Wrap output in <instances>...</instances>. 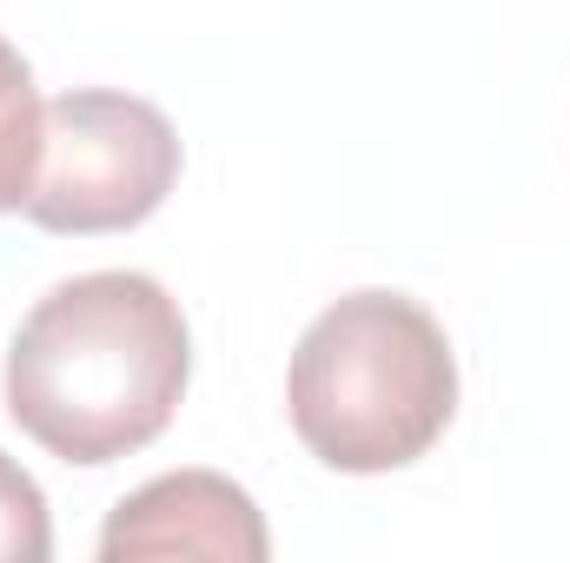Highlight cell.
<instances>
[{
    "label": "cell",
    "mask_w": 570,
    "mask_h": 563,
    "mask_svg": "<svg viewBox=\"0 0 570 563\" xmlns=\"http://www.w3.org/2000/svg\"><path fill=\"white\" fill-rule=\"evenodd\" d=\"M285 412L325 471H405L458 418L451 338L405 292H345L305 325L285 372Z\"/></svg>",
    "instance_id": "2"
},
{
    "label": "cell",
    "mask_w": 570,
    "mask_h": 563,
    "mask_svg": "<svg viewBox=\"0 0 570 563\" xmlns=\"http://www.w3.org/2000/svg\"><path fill=\"white\" fill-rule=\"evenodd\" d=\"M146 557H213V563H266L273 537L246 484L219 471H166L127 491L100 531V563Z\"/></svg>",
    "instance_id": "4"
},
{
    "label": "cell",
    "mask_w": 570,
    "mask_h": 563,
    "mask_svg": "<svg viewBox=\"0 0 570 563\" xmlns=\"http://www.w3.org/2000/svg\"><path fill=\"white\" fill-rule=\"evenodd\" d=\"M193 332L179 298L146 273L60 279L7 345V418L60 464L146 451L186 398Z\"/></svg>",
    "instance_id": "1"
},
{
    "label": "cell",
    "mask_w": 570,
    "mask_h": 563,
    "mask_svg": "<svg viewBox=\"0 0 570 563\" xmlns=\"http://www.w3.org/2000/svg\"><path fill=\"white\" fill-rule=\"evenodd\" d=\"M33 146H40L33 67L0 33V213H20V192H27V172H33Z\"/></svg>",
    "instance_id": "5"
},
{
    "label": "cell",
    "mask_w": 570,
    "mask_h": 563,
    "mask_svg": "<svg viewBox=\"0 0 570 563\" xmlns=\"http://www.w3.org/2000/svg\"><path fill=\"white\" fill-rule=\"evenodd\" d=\"M47 557H53L47 491L0 451V563H47Z\"/></svg>",
    "instance_id": "6"
},
{
    "label": "cell",
    "mask_w": 570,
    "mask_h": 563,
    "mask_svg": "<svg viewBox=\"0 0 570 563\" xmlns=\"http://www.w3.org/2000/svg\"><path fill=\"white\" fill-rule=\"evenodd\" d=\"M179 166H186L179 134L153 100L114 87H73L60 100H40V146L20 213L40 233L67 239L134 233L166 206Z\"/></svg>",
    "instance_id": "3"
}]
</instances>
